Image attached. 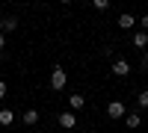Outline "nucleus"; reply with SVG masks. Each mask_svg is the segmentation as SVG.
I'll return each mask as SVG.
<instances>
[{
	"instance_id": "1",
	"label": "nucleus",
	"mask_w": 148,
	"mask_h": 133,
	"mask_svg": "<svg viewBox=\"0 0 148 133\" xmlns=\"http://www.w3.org/2000/svg\"><path fill=\"white\" fill-rule=\"evenodd\" d=\"M65 86H68V74H65V68H59V65H56V68L51 71V89L62 92Z\"/></svg>"
},
{
	"instance_id": "2",
	"label": "nucleus",
	"mask_w": 148,
	"mask_h": 133,
	"mask_svg": "<svg viewBox=\"0 0 148 133\" xmlns=\"http://www.w3.org/2000/svg\"><path fill=\"white\" fill-rule=\"evenodd\" d=\"M127 113H125V104L121 101H110L107 104V118H125Z\"/></svg>"
},
{
	"instance_id": "3",
	"label": "nucleus",
	"mask_w": 148,
	"mask_h": 133,
	"mask_svg": "<svg viewBox=\"0 0 148 133\" xmlns=\"http://www.w3.org/2000/svg\"><path fill=\"white\" fill-rule=\"evenodd\" d=\"M59 127H62V130H68V133H71L74 127H77V115H74L71 110H68V113H59Z\"/></svg>"
},
{
	"instance_id": "4",
	"label": "nucleus",
	"mask_w": 148,
	"mask_h": 133,
	"mask_svg": "<svg viewBox=\"0 0 148 133\" xmlns=\"http://www.w3.org/2000/svg\"><path fill=\"white\" fill-rule=\"evenodd\" d=\"M110 71H113L116 77H127V74H130V62H127V59H116Z\"/></svg>"
},
{
	"instance_id": "5",
	"label": "nucleus",
	"mask_w": 148,
	"mask_h": 133,
	"mask_svg": "<svg viewBox=\"0 0 148 133\" xmlns=\"http://www.w3.org/2000/svg\"><path fill=\"white\" fill-rule=\"evenodd\" d=\"M116 24H119V27H121V30H133V27H136V24H139V21H136V18H133V15H130V12H121V15H119V21H116Z\"/></svg>"
},
{
	"instance_id": "6",
	"label": "nucleus",
	"mask_w": 148,
	"mask_h": 133,
	"mask_svg": "<svg viewBox=\"0 0 148 133\" xmlns=\"http://www.w3.org/2000/svg\"><path fill=\"white\" fill-rule=\"evenodd\" d=\"M18 30V18H12V15H6V18H0V33H15Z\"/></svg>"
},
{
	"instance_id": "7",
	"label": "nucleus",
	"mask_w": 148,
	"mask_h": 133,
	"mask_svg": "<svg viewBox=\"0 0 148 133\" xmlns=\"http://www.w3.org/2000/svg\"><path fill=\"white\" fill-rule=\"evenodd\" d=\"M133 47H139V50H148V33H142V30L133 33Z\"/></svg>"
},
{
	"instance_id": "8",
	"label": "nucleus",
	"mask_w": 148,
	"mask_h": 133,
	"mask_svg": "<svg viewBox=\"0 0 148 133\" xmlns=\"http://www.w3.org/2000/svg\"><path fill=\"white\" fill-rule=\"evenodd\" d=\"M21 121L27 124V127H33V124H39V113H36V110H27V113L21 115Z\"/></svg>"
},
{
	"instance_id": "9",
	"label": "nucleus",
	"mask_w": 148,
	"mask_h": 133,
	"mask_svg": "<svg viewBox=\"0 0 148 133\" xmlns=\"http://www.w3.org/2000/svg\"><path fill=\"white\" fill-rule=\"evenodd\" d=\"M125 124H127L130 130H136V127L142 124V115H139V113H130V115H125Z\"/></svg>"
},
{
	"instance_id": "10",
	"label": "nucleus",
	"mask_w": 148,
	"mask_h": 133,
	"mask_svg": "<svg viewBox=\"0 0 148 133\" xmlns=\"http://www.w3.org/2000/svg\"><path fill=\"white\" fill-rule=\"evenodd\" d=\"M12 121H15L12 110H0V127H12Z\"/></svg>"
},
{
	"instance_id": "11",
	"label": "nucleus",
	"mask_w": 148,
	"mask_h": 133,
	"mask_svg": "<svg viewBox=\"0 0 148 133\" xmlns=\"http://www.w3.org/2000/svg\"><path fill=\"white\" fill-rule=\"evenodd\" d=\"M83 104H86L83 95H71V98H68V106H71V110H83Z\"/></svg>"
},
{
	"instance_id": "12",
	"label": "nucleus",
	"mask_w": 148,
	"mask_h": 133,
	"mask_svg": "<svg viewBox=\"0 0 148 133\" xmlns=\"http://www.w3.org/2000/svg\"><path fill=\"white\" fill-rule=\"evenodd\" d=\"M136 104H139V106H142V110H148V89H145V92H139V95H136Z\"/></svg>"
},
{
	"instance_id": "13",
	"label": "nucleus",
	"mask_w": 148,
	"mask_h": 133,
	"mask_svg": "<svg viewBox=\"0 0 148 133\" xmlns=\"http://www.w3.org/2000/svg\"><path fill=\"white\" fill-rule=\"evenodd\" d=\"M92 6H95L98 12H107V9H110V0H95V3H92Z\"/></svg>"
},
{
	"instance_id": "14",
	"label": "nucleus",
	"mask_w": 148,
	"mask_h": 133,
	"mask_svg": "<svg viewBox=\"0 0 148 133\" xmlns=\"http://www.w3.org/2000/svg\"><path fill=\"white\" fill-rule=\"evenodd\" d=\"M139 30H142V33H148V15H142V18H139Z\"/></svg>"
},
{
	"instance_id": "15",
	"label": "nucleus",
	"mask_w": 148,
	"mask_h": 133,
	"mask_svg": "<svg viewBox=\"0 0 148 133\" xmlns=\"http://www.w3.org/2000/svg\"><path fill=\"white\" fill-rule=\"evenodd\" d=\"M0 98H6V83L0 80Z\"/></svg>"
},
{
	"instance_id": "16",
	"label": "nucleus",
	"mask_w": 148,
	"mask_h": 133,
	"mask_svg": "<svg viewBox=\"0 0 148 133\" xmlns=\"http://www.w3.org/2000/svg\"><path fill=\"white\" fill-rule=\"evenodd\" d=\"M142 68H148V50L142 53Z\"/></svg>"
},
{
	"instance_id": "17",
	"label": "nucleus",
	"mask_w": 148,
	"mask_h": 133,
	"mask_svg": "<svg viewBox=\"0 0 148 133\" xmlns=\"http://www.w3.org/2000/svg\"><path fill=\"white\" fill-rule=\"evenodd\" d=\"M3 47H6V35L0 33V50H3Z\"/></svg>"
},
{
	"instance_id": "18",
	"label": "nucleus",
	"mask_w": 148,
	"mask_h": 133,
	"mask_svg": "<svg viewBox=\"0 0 148 133\" xmlns=\"http://www.w3.org/2000/svg\"><path fill=\"white\" fill-rule=\"evenodd\" d=\"M51 133H56V130H51Z\"/></svg>"
},
{
	"instance_id": "19",
	"label": "nucleus",
	"mask_w": 148,
	"mask_h": 133,
	"mask_svg": "<svg viewBox=\"0 0 148 133\" xmlns=\"http://www.w3.org/2000/svg\"><path fill=\"white\" fill-rule=\"evenodd\" d=\"M71 133H74V130H71Z\"/></svg>"
}]
</instances>
